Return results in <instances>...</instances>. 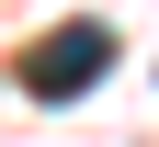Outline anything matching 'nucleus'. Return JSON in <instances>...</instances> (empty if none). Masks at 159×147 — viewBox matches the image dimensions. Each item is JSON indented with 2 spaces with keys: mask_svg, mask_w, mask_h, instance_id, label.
<instances>
[{
  "mask_svg": "<svg viewBox=\"0 0 159 147\" xmlns=\"http://www.w3.org/2000/svg\"><path fill=\"white\" fill-rule=\"evenodd\" d=\"M102 68H114V34H102V23H57L46 45L23 57V91H34V102H80Z\"/></svg>",
  "mask_w": 159,
  "mask_h": 147,
  "instance_id": "f257e3e1",
  "label": "nucleus"
}]
</instances>
